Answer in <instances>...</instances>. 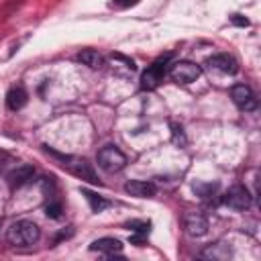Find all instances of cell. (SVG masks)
I'll return each instance as SVG.
<instances>
[{
  "instance_id": "13",
  "label": "cell",
  "mask_w": 261,
  "mask_h": 261,
  "mask_svg": "<svg viewBox=\"0 0 261 261\" xmlns=\"http://www.w3.org/2000/svg\"><path fill=\"white\" fill-rule=\"evenodd\" d=\"M27 100H29V94H27V90L20 88V86L10 88L8 94H6V106H8L10 110H20V108H24V106H27Z\"/></svg>"
},
{
  "instance_id": "1",
  "label": "cell",
  "mask_w": 261,
  "mask_h": 261,
  "mask_svg": "<svg viewBox=\"0 0 261 261\" xmlns=\"http://www.w3.org/2000/svg\"><path fill=\"white\" fill-rule=\"evenodd\" d=\"M41 230L33 220H16L6 228V241L14 247H31L39 241Z\"/></svg>"
},
{
  "instance_id": "17",
  "label": "cell",
  "mask_w": 261,
  "mask_h": 261,
  "mask_svg": "<svg viewBox=\"0 0 261 261\" xmlns=\"http://www.w3.org/2000/svg\"><path fill=\"white\" fill-rule=\"evenodd\" d=\"M135 4H139V0H110L108 2V6L114 10H124V8H130Z\"/></svg>"
},
{
  "instance_id": "2",
  "label": "cell",
  "mask_w": 261,
  "mask_h": 261,
  "mask_svg": "<svg viewBox=\"0 0 261 261\" xmlns=\"http://www.w3.org/2000/svg\"><path fill=\"white\" fill-rule=\"evenodd\" d=\"M171 59V53H165L161 57H157L141 75V88L143 90H155L161 82H163V75L167 73V63Z\"/></svg>"
},
{
  "instance_id": "16",
  "label": "cell",
  "mask_w": 261,
  "mask_h": 261,
  "mask_svg": "<svg viewBox=\"0 0 261 261\" xmlns=\"http://www.w3.org/2000/svg\"><path fill=\"white\" fill-rule=\"evenodd\" d=\"M82 194H84V196H86V200L90 202L92 212H102V210H106V208L110 206V202H108V200H104L102 196H98V194H94V192H90V190H86V188H82Z\"/></svg>"
},
{
  "instance_id": "11",
  "label": "cell",
  "mask_w": 261,
  "mask_h": 261,
  "mask_svg": "<svg viewBox=\"0 0 261 261\" xmlns=\"http://www.w3.org/2000/svg\"><path fill=\"white\" fill-rule=\"evenodd\" d=\"M33 177H35V167H33V165H20V167H16V169H12V171L8 173V184H10V188L14 190V188L27 186Z\"/></svg>"
},
{
  "instance_id": "20",
  "label": "cell",
  "mask_w": 261,
  "mask_h": 261,
  "mask_svg": "<svg viewBox=\"0 0 261 261\" xmlns=\"http://www.w3.org/2000/svg\"><path fill=\"white\" fill-rule=\"evenodd\" d=\"M230 20H232V24H237V27H249V20H247L245 16H241V14H232Z\"/></svg>"
},
{
  "instance_id": "7",
  "label": "cell",
  "mask_w": 261,
  "mask_h": 261,
  "mask_svg": "<svg viewBox=\"0 0 261 261\" xmlns=\"http://www.w3.org/2000/svg\"><path fill=\"white\" fill-rule=\"evenodd\" d=\"M184 228L190 237H204L208 232V220L200 212H186L184 216Z\"/></svg>"
},
{
  "instance_id": "18",
  "label": "cell",
  "mask_w": 261,
  "mask_h": 261,
  "mask_svg": "<svg viewBox=\"0 0 261 261\" xmlns=\"http://www.w3.org/2000/svg\"><path fill=\"white\" fill-rule=\"evenodd\" d=\"M45 214H47L49 218H59V216H61V204H59V202H49V204L45 206Z\"/></svg>"
},
{
  "instance_id": "15",
  "label": "cell",
  "mask_w": 261,
  "mask_h": 261,
  "mask_svg": "<svg viewBox=\"0 0 261 261\" xmlns=\"http://www.w3.org/2000/svg\"><path fill=\"white\" fill-rule=\"evenodd\" d=\"M232 253L228 249V245H222V243H214V245H208L204 251H202V257H208V259H228Z\"/></svg>"
},
{
  "instance_id": "3",
  "label": "cell",
  "mask_w": 261,
  "mask_h": 261,
  "mask_svg": "<svg viewBox=\"0 0 261 261\" xmlns=\"http://www.w3.org/2000/svg\"><path fill=\"white\" fill-rule=\"evenodd\" d=\"M96 161H98V167L104 169V171H108V173H116V171H120L126 165L124 153L118 147H114V145L102 147L98 151V155H96Z\"/></svg>"
},
{
  "instance_id": "6",
  "label": "cell",
  "mask_w": 261,
  "mask_h": 261,
  "mask_svg": "<svg viewBox=\"0 0 261 261\" xmlns=\"http://www.w3.org/2000/svg\"><path fill=\"white\" fill-rule=\"evenodd\" d=\"M224 204L232 210H247L251 206V194L245 186H232L224 196Z\"/></svg>"
},
{
  "instance_id": "4",
  "label": "cell",
  "mask_w": 261,
  "mask_h": 261,
  "mask_svg": "<svg viewBox=\"0 0 261 261\" xmlns=\"http://www.w3.org/2000/svg\"><path fill=\"white\" fill-rule=\"evenodd\" d=\"M167 73H169V77L175 84H192V82H196L202 75V67L196 65L194 61L179 59V61L171 63V67L167 69Z\"/></svg>"
},
{
  "instance_id": "10",
  "label": "cell",
  "mask_w": 261,
  "mask_h": 261,
  "mask_svg": "<svg viewBox=\"0 0 261 261\" xmlns=\"http://www.w3.org/2000/svg\"><path fill=\"white\" fill-rule=\"evenodd\" d=\"M124 192L135 196V198H153L157 188L153 181H145V179H130L124 184Z\"/></svg>"
},
{
  "instance_id": "19",
  "label": "cell",
  "mask_w": 261,
  "mask_h": 261,
  "mask_svg": "<svg viewBox=\"0 0 261 261\" xmlns=\"http://www.w3.org/2000/svg\"><path fill=\"white\" fill-rule=\"evenodd\" d=\"M194 190H196V192H200V194H202V198H208L212 192H216V184H206V186L196 184V186H194Z\"/></svg>"
},
{
  "instance_id": "14",
  "label": "cell",
  "mask_w": 261,
  "mask_h": 261,
  "mask_svg": "<svg viewBox=\"0 0 261 261\" xmlns=\"http://www.w3.org/2000/svg\"><path fill=\"white\" fill-rule=\"evenodd\" d=\"M75 59H77L80 63L88 65L90 69H100V67L104 65L102 55H100L98 51H94V49H84V51H80V53L75 55Z\"/></svg>"
},
{
  "instance_id": "9",
  "label": "cell",
  "mask_w": 261,
  "mask_h": 261,
  "mask_svg": "<svg viewBox=\"0 0 261 261\" xmlns=\"http://www.w3.org/2000/svg\"><path fill=\"white\" fill-rule=\"evenodd\" d=\"M208 65L214 67V69H218L220 73H228V75H232V73L239 71L237 59L232 55H228V53H216V55H212L208 59Z\"/></svg>"
},
{
  "instance_id": "12",
  "label": "cell",
  "mask_w": 261,
  "mask_h": 261,
  "mask_svg": "<svg viewBox=\"0 0 261 261\" xmlns=\"http://www.w3.org/2000/svg\"><path fill=\"white\" fill-rule=\"evenodd\" d=\"M90 251L114 255V253H120V251H122V243H120L118 239H112V237H102V239H96V241L90 245Z\"/></svg>"
},
{
  "instance_id": "8",
  "label": "cell",
  "mask_w": 261,
  "mask_h": 261,
  "mask_svg": "<svg viewBox=\"0 0 261 261\" xmlns=\"http://www.w3.org/2000/svg\"><path fill=\"white\" fill-rule=\"evenodd\" d=\"M67 167H69V171H71L75 177L86 179V181H90V184H100V179H98V175H96L92 163H88L86 159H71V163H67Z\"/></svg>"
},
{
  "instance_id": "5",
  "label": "cell",
  "mask_w": 261,
  "mask_h": 261,
  "mask_svg": "<svg viewBox=\"0 0 261 261\" xmlns=\"http://www.w3.org/2000/svg\"><path fill=\"white\" fill-rule=\"evenodd\" d=\"M230 98H232L234 106H237L239 110H245V112L255 110L257 104H259V102H257V96L253 94V90H251L249 86H245V84L232 86V88H230Z\"/></svg>"
}]
</instances>
